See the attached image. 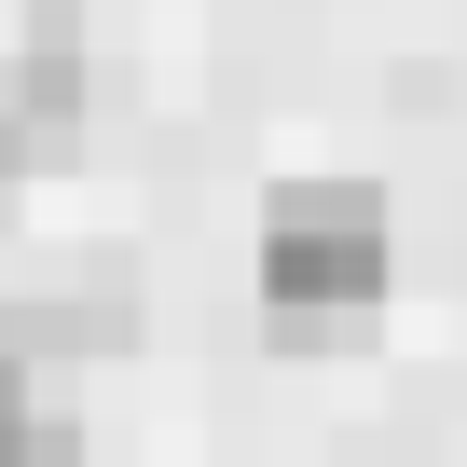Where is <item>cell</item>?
Returning a JSON list of instances; mask_svg holds the SVG:
<instances>
[{"instance_id":"cell-1","label":"cell","mask_w":467,"mask_h":467,"mask_svg":"<svg viewBox=\"0 0 467 467\" xmlns=\"http://www.w3.org/2000/svg\"><path fill=\"white\" fill-rule=\"evenodd\" d=\"M385 275H399V248H385V206L358 179H303V192L262 206V303H275V330H344V317L385 303Z\"/></svg>"},{"instance_id":"cell-2","label":"cell","mask_w":467,"mask_h":467,"mask_svg":"<svg viewBox=\"0 0 467 467\" xmlns=\"http://www.w3.org/2000/svg\"><path fill=\"white\" fill-rule=\"evenodd\" d=\"M0 467H83V426L28 358H0Z\"/></svg>"},{"instance_id":"cell-3","label":"cell","mask_w":467,"mask_h":467,"mask_svg":"<svg viewBox=\"0 0 467 467\" xmlns=\"http://www.w3.org/2000/svg\"><path fill=\"white\" fill-rule=\"evenodd\" d=\"M42 151H56V138H42V124H28V110H15V83H0V192H15V179H28V165H42Z\"/></svg>"}]
</instances>
